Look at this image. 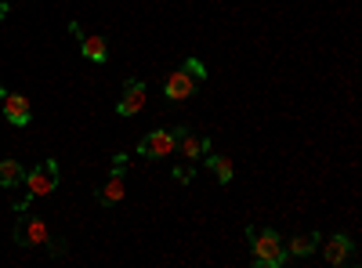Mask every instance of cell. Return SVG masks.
<instances>
[{"label": "cell", "mask_w": 362, "mask_h": 268, "mask_svg": "<svg viewBox=\"0 0 362 268\" xmlns=\"http://www.w3.org/2000/svg\"><path fill=\"white\" fill-rule=\"evenodd\" d=\"M22 177H25V170H22L18 160H0V185H4V189L22 185Z\"/></svg>", "instance_id": "cell-12"}, {"label": "cell", "mask_w": 362, "mask_h": 268, "mask_svg": "<svg viewBox=\"0 0 362 268\" xmlns=\"http://www.w3.org/2000/svg\"><path fill=\"white\" fill-rule=\"evenodd\" d=\"M80 54L87 58V62H105V58H109V44L102 37H83L80 40Z\"/></svg>", "instance_id": "cell-11"}, {"label": "cell", "mask_w": 362, "mask_h": 268, "mask_svg": "<svg viewBox=\"0 0 362 268\" xmlns=\"http://www.w3.org/2000/svg\"><path fill=\"white\" fill-rule=\"evenodd\" d=\"M177 134H181V127L145 134V138L138 141V153H141L145 160H167V156H174V153H177Z\"/></svg>", "instance_id": "cell-4"}, {"label": "cell", "mask_w": 362, "mask_h": 268, "mask_svg": "<svg viewBox=\"0 0 362 268\" xmlns=\"http://www.w3.org/2000/svg\"><path fill=\"white\" fill-rule=\"evenodd\" d=\"M174 177H177V182H192V170H189V167H177Z\"/></svg>", "instance_id": "cell-16"}, {"label": "cell", "mask_w": 362, "mask_h": 268, "mask_svg": "<svg viewBox=\"0 0 362 268\" xmlns=\"http://www.w3.org/2000/svg\"><path fill=\"white\" fill-rule=\"evenodd\" d=\"M206 167L214 170L218 185H228V182H232V174H235V167H232V160H228V156H206Z\"/></svg>", "instance_id": "cell-13"}, {"label": "cell", "mask_w": 362, "mask_h": 268, "mask_svg": "<svg viewBox=\"0 0 362 268\" xmlns=\"http://www.w3.org/2000/svg\"><path fill=\"white\" fill-rule=\"evenodd\" d=\"M177 148H181V156H189V160H196V156L210 153V141H199L196 134H189L185 127H181V134H177Z\"/></svg>", "instance_id": "cell-10"}, {"label": "cell", "mask_w": 362, "mask_h": 268, "mask_svg": "<svg viewBox=\"0 0 362 268\" xmlns=\"http://www.w3.org/2000/svg\"><path fill=\"white\" fill-rule=\"evenodd\" d=\"M124 192H127V185H124V170H116V167H112L109 182L98 189V203H102V206H112V203L124 199Z\"/></svg>", "instance_id": "cell-8"}, {"label": "cell", "mask_w": 362, "mask_h": 268, "mask_svg": "<svg viewBox=\"0 0 362 268\" xmlns=\"http://www.w3.org/2000/svg\"><path fill=\"white\" fill-rule=\"evenodd\" d=\"M22 182H25V199L22 203H15V211L22 214V211H29V203H33V199H40V196H51L54 189H58V163L54 160H44V163H37L33 170H25V177H22Z\"/></svg>", "instance_id": "cell-1"}, {"label": "cell", "mask_w": 362, "mask_h": 268, "mask_svg": "<svg viewBox=\"0 0 362 268\" xmlns=\"http://www.w3.org/2000/svg\"><path fill=\"white\" fill-rule=\"evenodd\" d=\"M351 257H355V243L348 240V235L337 232L334 240L326 243V261H329V264H348Z\"/></svg>", "instance_id": "cell-9"}, {"label": "cell", "mask_w": 362, "mask_h": 268, "mask_svg": "<svg viewBox=\"0 0 362 268\" xmlns=\"http://www.w3.org/2000/svg\"><path fill=\"white\" fill-rule=\"evenodd\" d=\"M47 240H51V225H47L40 214L22 211V218H18V225H15V243H18V247H40V243H47Z\"/></svg>", "instance_id": "cell-3"}, {"label": "cell", "mask_w": 362, "mask_h": 268, "mask_svg": "<svg viewBox=\"0 0 362 268\" xmlns=\"http://www.w3.org/2000/svg\"><path fill=\"white\" fill-rule=\"evenodd\" d=\"M192 91H196V80H192L185 69H174V73L163 80V95H167L170 102H185V98H192Z\"/></svg>", "instance_id": "cell-6"}, {"label": "cell", "mask_w": 362, "mask_h": 268, "mask_svg": "<svg viewBox=\"0 0 362 268\" xmlns=\"http://www.w3.org/2000/svg\"><path fill=\"white\" fill-rule=\"evenodd\" d=\"M247 235H250L254 264H261V268H279V264L286 261V247H283V240H279V232H272V228L254 232V228H247Z\"/></svg>", "instance_id": "cell-2"}, {"label": "cell", "mask_w": 362, "mask_h": 268, "mask_svg": "<svg viewBox=\"0 0 362 268\" xmlns=\"http://www.w3.org/2000/svg\"><path fill=\"white\" fill-rule=\"evenodd\" d=\"M141 105H145V83L141 80H127L124 83V98L116 102V112L119 116H134V112H141Z\"/></svg>", "instance_id": "cell-7"}, {"label": "cell", "mask_w": 362, "mask_h": 268, "mask_svg": "<svg viewBox=\"0 0 362 268\" xmlns=\"http://www.w3.org/2000/svg\"><path fill=\"white\" fill-rule=\"evenodd\" d=\"M315 243H319V232H312V235H293L290 247H286V254H293V257H308V254L315 250Z\"/></svg>", "instance_id": "cell-14"}, {"label": "cell", "mask_w": 362, "mask_h": 268, "mask_svg": "<svg viewBox=\"0 0 362 268\" xmlns=\"http://www.w3.org/2000/svg\"><path fill=\"white\" fill-rule=\"evenodd\" d=\"M0 98H4V116H8L15 127H25L29 120H33V109H29V98H25V95H18V91H4Z\"/></svg>", "instance_id": "cell-5"}, {"label": "cell", "mask_w": 362, "mask_h": 268, "mask_svg": "<svg viewBox=\"0 0 362 268\" xmlns=\"http://www.w3.org/2000/svg\"><path fill=\"white\" fill-rule=\"evenodd\" d=\"M8 15V4H0V18H4Z\"/></svg>", "instance_id": "cell-17"}, {"label": "cell", "mask_w": 362, "mask_h": 268, "mask_svg": "<svg viewBox=\"0 0 362 268\" xmlns=\"http://www.w3.org/2000/svg\"><path fill=\"white\" fill-rule=\"evenodd\" d=\"M181 69H185L196 83H199V80H206V66L199 62V58H185V62H181Z\"/></svg>", "instance_id": "cell-15"}]
</instances>
